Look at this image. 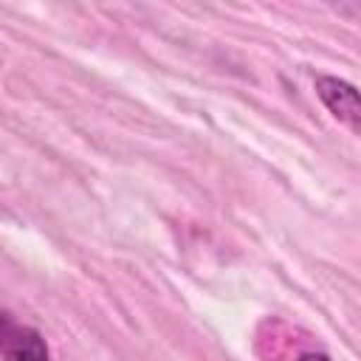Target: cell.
Returning <instances> with one entry per match:
<instances>
[{
  "label": "cell",
  "instance_id": "1",
  "mask_svg": "<svg viewBox=\"0 0 361 361\" xmlns=\"http://www.w3.org/2000/svg\"><path fill=\"white\" fill-rule=\"evenodd\" d=\"M0 361H51L42 333L0 310Z\"/></svg>",
  "mask_w": 361,
  "mask_h": 361
},
{
  "label": "cell",
  "instance_id": "2",
  "mask_svg": "<svg viewBox=\"0 0 361 361\" xmlns=\"http://www.w3.org/2000/svg\"><path fill=\"white\" fill-rule=\"evenodd\" d=\"M316 96L341 124H347L353 133L361 130V102H358V90L350 82H344L338 76L319 73L316 76Z\"/></svg>",
  "mask_w": 361,
  "mask_h": 361
},
{
  "label": "cell",
  "instance_id": "3",
  "mask_svg": "<svg viewBox=\"0 0 361 361\" xmlns=\"http://www.w3.org/2000/svg\"><path fill=\"white\" fill-rule=\"evenodd\" d=\"M296 361H330V355H324V353H302Z\"/></svg>",
  "mask_w": 361,
  "mask_h": 361
}]
</instances>
